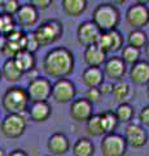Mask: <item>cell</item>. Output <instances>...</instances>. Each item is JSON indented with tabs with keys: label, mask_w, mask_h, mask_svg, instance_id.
<instances>
[{
	"label": "cell",
	"mask_w": 149,
	"mask_h": 156,
	"mask_svg": "<svg viewBox=\"0 0 149 156\" xmlns=\"http://www.w3.org/2000/svg\"><path fill=\"white\" fill-rule=\"evenodd\" d=\"M43 70L51 78H66L74 70V56L66 47H55L43 58Z\"/></svg>",
	"instance_id": "6da1fadb"
},
{
	"label": "cell",
	"mask_w": 149,
	"mask_h": 156,
	"mask_svg": "<svg viewBox=\"0 0 149 156\" xmlns=\"http://www.w3.org/2000/svg\"><path fill=\"white\" fill-rule=\"evenodd\" d=\"M100 31H110L115 30L121 21V14L117 7L110 3L99 4L92 12V20H91Z\"/></svg>",
	"instance_id": "7a4b0ae2"
},
{
	"label": "cell",
	"mask_w": 149,
	"mask_h": 156,
	"mask_svg": "<svg viewBox=\"0 0 149 156\" xmlns=\"http://www.w3.org/2000/svg\"><path fill=\"white\" fill-rule=\"evenodd\" d=\"M29 98L26 89L21 86H12L7 89L2 98V107L7 113L23 115L29 108Z\"/></svg>",
	"instance_id": "3957f363"
},
{
	"label": "cell",
	"mask_w": 149,
	"mask_h": 156,
	"mask_svg": "<svg viewBox=\"0 0 149 156\" xmlns=\"http://www.w3.org/2000/svg\"><path fill=\"white\" fill-rule=\"evenodd\" d=\"M32 33H34V37L39 43V46L46 47L59 41L64 33V27L59 20H48V21L40 23Z\"/></svg>",
	"instance_id": "277c9868"
},
{
	"label": "cell",
	"mask_w": 149,
	"mask_h": 156,
	"mask_svg": "<svg viewBox=\"0 0 149 156\" xmlns=\"http://www.w3.org/2000/svg\"><path fill=\"white\" fill-rule=\"evenodd\" d=\"M27 126V121L23 115L17 113H7L0 122V131L4 136L11 139H16L25 133Z\"/></svg>",
	"instance_id": "5b68a950"
},
{
	"label": "cell",
	"mask_w": 149,
	"mask_h": 156,
	"mask_svg": "<svg viewBox=\"0 0 149 156\" xmlns=\"http://www.w3.org/2000/svg\"><path fill=\"white\" fill-rule=\"evenodd\" d=\"M100 151L103 156H124L127 151V142L121 134H104L100 142Z\"/></svg>",
	"instance_id": "8992f818"
},
{
	"label": "cell",
	"mask_w": 149,
	"mask_h": 156,
	"mask_svg": "<svg viewBox=\"0 0 149 156\" xmlns=\"http://www.w3.org/2000/svg\"><path fill=\"white\" fill-rule=\"evenodd\" d=\"M27 98L30 103H36V101H48L52 92V83L46 77H36L35 80L29 81L27 85Z\"/></svg>",
	"instance_id": "52a82bcc"
},
{
	"label": "cell",
	"mask_w": 149,
	"mask_h": 156,
	"mask_svg": "<svg viewBox=\"0 0 149 156\" xmlns=\"http://www.w3.org/2000/svg\"><path fill=\"white\" fill-rule=\"evenodd\" d=\"M75 86L68 78H59L55 83H52L51 98L59 104L71 103L75 99Z\"/></svg>",
	"instance_id": "ba28073f"
},
{
	"label": "cell",
	"mask_w": 149,
	"mask_h": 156,
	"mask_svg": "<svg viewBox=\"0 0 149 156\" xmlns=\"http://www.w3.org/2000/svg\"><path fill=\"white\" fill-rule=\"evenodd\" d=\"M124 18L132 29H143L149 23V8L141 4H132L127 8Z\"/></svg>",
	"instance_id": "9c48e42d"
},
{
	"label": "cell",
	"mask_w": 149,
	"mask_h": 156,
	"mask_svg": "<svg viewBox=\"0 0 149 156\" xmlns=\"http://www.w3.org/2000/svg\"><path fill=\"white\" fill-rule=\"evenodd\" d=\"M123 42H124V39L122 37V34L115 29V30H110V31H103L100 34L96 44L107 53L109 52L114 53L119 50H122Z\"/></svg>",
	"instance_id": "30bf717a"
},
{
	"label": "cell",
	"mask_w": 149,
	"mask_h": 156,
	"mask_svg": "<svg viewBox=\"0 0 149 156\" xmlns=\"http://www.w3.org/2000/svg\"><path fill=\"white\" fill-rule=\"evenodd\" d=\"M92 115H93V104L90 103L86 98H79V99H74L71 101L69 116L75 122H86Z\"/></svg>",
	"instance_id": "8fae6325"
},
{
	"label": "cell",
	"mask_w": 149,
	"mask_h": 156,
	"mask_svg": "<svg viewBox=\"0 0 149 156\" xmlns=\"http://www.w3.org/2000/svg\"><path fill=\"white\" fill-rule=\"evenodd\" d=\"M126 64L121 57L112 56L107 58V61L103 65V73L105 76V80H109L112 82L123 80V76L126 74Z\"/></svg>",
	"instance_id": "7c38bea8"
},
{
	"label": "cell",
	"mask_w": 149,
	"mask_h": 156,
	"mask_svg": "<svg viewBox=\"0 0 149 156\" xmlns=\"http://www.w3.org/2000/svg\"><path fill=\"white\" fill-rule=\"evenodd\" d=\"M101 31L99 27L95 25L92 21H84L79 23L78 29H76V37H78V42L83 47H87L91 44H96L97 39L100 37Z\"/></svg>",
	"instance_id": "4fadbf2b"
},
{
	"label": "cell",
	"mask_w": 149,
	"mask_h": 156,
	"mask_svg": "<svg viewBox=\"0 0 149 156\" xmlns=\"http://www.w3.org/2000/svg\"><path fill=\"white\" fill-rule=\"evenodd\" d=\"M124 139L127 142V146H131L134 148H141L148 142L147 130L141 125L128 124L124 129Z\"/></svg>",
	"instance_id": "5bb4252c"
},
{
	"label": "cell",
	"mask_w": 149,
	"mask_h": 156,
	"mask_svg": "<svg viewBox=\"0 0 149 156\" xmlns=\"http://www.w3.org/2000/svg\"><path fill=\"white\" fill-rule=\"evenodd\" d=\"M38 18H39V11L35 7H32L30 3L20 5V9L14 14L16 23L20 27L34 26L38 22Z\"/></svg>",
	"instance_id": "9a60e30c"
},
{
	"label": "cell",
	"mask_w": 149,
	"mask_h": 156,
	"mask_svg": "<svg viewBox=\"0 0 149 156\" xmlns=\"http://www.w3.org/2000/svg\"><path fill=\"white\" fill-rule=\"evenodd\" d=\"M47 148L52 155L61 156V155H65L70 150V142L65 134L55 133L49 136V139H48Z\"/></svg>",
	"instance_id": "2e32d148"
},
{
	"label": "cell",
	"mask_w": 149,
	"mask_h": 156,
	"mask_svg": "<svg viewBox=\"0 0 149 156\" xmlns=\"http://www.w3.org/2000/svg\"><path fill=\"white\" fill-rule=\"evenodd\" d=\"M27 113L31 121L34 122H44L49 119L52 113V107L48 101H36V103H30L27 108Z\"/></svg>",
	"instance_id": "e0dca14e"
},
{
	"label": "cell",
	"mask_w": 149,
	"mask_h": 156,
	"mask_svg": "<svg viewBox=\"0 0 149 156\" xmlns=\"http://www.w3.org/2000/svg\"><path fill=\"white\" fill-rule=\"evenodd\" d=\"M130 81L135 85L143 86L149 83V62L139 60L130 68Z\"/></svg>",
	"instance_id": "ac0fdd59"
},
{
	"label": "cell",
	"mask_w": 149,
	"mask_h": 156,
	"mask_svg": "<svg viewBox=\"0 0 149 156\" xmlns=\"http://www.w3.org/2000/svg\"><path fill=\"white\" fill-rule=\"evenodd\" d=\"M107 55L108 53L104 50H101L97 44H91L87 46L84 50L83 57H84V62L88 66H99L101 68L104 65V62L107 61Z\"/></svg>",
	"instance_id": "d6986e66"
},
{
	"label": "cell",
	"mask_w": 149,
	"mask_h": 156,
	"mask_svg": "<svg viewBox=\"0 0 149 156\" xmlns=\"http://www.w3.org/2000/svg\"><path fill=\"white\" fill-rule=\"evenodd\" d=\"M82 81L87 86V89H90V87H99L105 81V76L101 68L87 66L82 73Z\"/></svg>",
	"instance_id": "ffe728a7"
},
{
	"label": "cell",
	"mask_w": 149,
	"mask_h": 156,
	"mask_svg": "<svg viewBox=\"0 0 149 156\" xmlns=\"http://www.w3.org/2000/svg\"><path fill=\"white\" fill-rule=\"evenodd\" d=\"M0 69H2L3 78H5L8 82H11V83H14V82L20 81L23 77V73L21 72L20 68L17 66L14 58H7Z\"/></svg>",
	"instance_id": "44dd1931"
},
{
	"label": "cell",
	"mask_w": 149,
	"mask_h": 156,
	"mask_svg": "<svg viewBox=\"0 0 149 156\" xmlns=\"http://www.w3.org/2000/svg\"><path fill=\"white\" fill-rule=\"evenodd\" d=\"M16 61L17 66L21 69V72L25 74L26 72L34 69L36 65V60H35V53H31L26 50H21L20 52L16 55V57H13Z\"/></svg>",
	"instance_id": "7402d4cb"
},
{
	"label": "cell",
	"mask_w": 149,
	"mask_h": 156,
	"mask_svg": "<svg viewBox=\"0 0 149 156\" xmlns=\"http://www.w3.org/2000/svg\"><path fill=\"white\" fill-rule=\"evenodd\" d=\"M62 11L69 17H79L87 8V0H62Z\"/></svg>",
	"instance_id": "603a6c76"
},
{
	"label": "cell",
	"mask_w": 149,
	"mask_h": 156,
	"mask_svg": "<svg viewBox=\"0 0 149 156\" xmlns=\"http://www.w3.org/2000/svg\"><path fill=\"white\" fill-rule=\"evenodd\" d=\"M74 156H93L95 154V144L90 138L82 136L75 140L71 147Z\"/></svg>",
	"instance_id": "cb8c5ba5"
},
{
	"label": "cell",
	"mask_w": 149,
	"mask_h": 156,
	"mask_svg": "<svg viewBox=\"0 0 149 156\" xmlns=\"http://www.w3.org/2000/svg\"><path fill=\"white\" fill-rule=\"evenodd\" d=\"M147 43H148V37H147V33L143 29H134L132 31L128 33V35H127L128 46H132L135 48L141 50V48L145 47Z\"/></svg>",
	"instance_id": "d4e9b609"
},
{
	"label": "cell",
	"mask_w": 149,
	"mask_h": 156,
	"mask_svg": "<svg viewBox=\"0 0 149 156\" xmlns=\"http://www.w3.org/2000/svg\"><path fill=\"white\" fill-rule=\"evenodd\" d=\"M100 120H101V126H103V130L105 134H109V133H114L115 129L118 126V120H117V116L113 111H107V112H103L100 115Z\"/></svg>",
	"instance_id": "484cf974"
},
{
	"label": "cell",
	"mask_w": 149,
	"mask_h": 156,
	"mask_svg": "<svg viewBox=\"0 0 149 156\" xmlns=\"http://www.w3.org/2000/svg\"><path fill=\"white\" fill-rule=\"evenodd\" d=\"M115 116H117L118 122H130L132 120L134 115H135V111H134V107L127 103V101H122L121 104L117 107V109L114 111Z\"/></svg>",
	"instance_id": "4316f807"
},
{
	"label": "cell",
	"mask_w": 149,
	"mask_h": 156,
	"mask_svg": "<svg viewBox=\"0 0 149 156\" xmlns=\"http://www.w3.org/2000/svg\"><path fill=\"white\" fill-rule=\"evenodd\" d=\"M130 92H131V89H130V85L127 83L126 81L119 80V81H115L113 83L112 94H113L115 100L124 101L127 99V96L130 95Z\"/></svg>",
	"instance_id": "83f0119b"
},
{
	"label": "cell",
	"mask_w": 149,
	"mask_h": 156,
	"mask_svg": "<svg viewBox=\"0 0 149 156\" xmlns=\"http://www.w3.org/2000/svg\"><path fill=\"white\" fill-rule=\"evenodd\" d=\"M86 130H87V133L91 136H101L105 134L103 130V126H101L100 115H92L86 121Z\"/></svg>",
	"instance_id": "f1b7e54d"
},
{
	"label": "cell",
	"mask_w": 149,
	"mask_h": 156,
	"mask_svg": "<svg viewBox=\"0 0 149 156\" xmlns=\"http://www.w3.org/2000/svg\"><path fill=\"white\" fill-rule=\"evenodd\" d=\"M140 50L139 48H135L132 46H124L122 47V55H121V58L124 61L126 65H134L140 60Z\"/></svg>",
	"instance_id": "f546056e"
},
{
	"label": "cell",
	"mask_w": 149,
	"mask_h": 156,
	"mask_svg": "<svg viewBox=\"0 0 149 156\" xmlns=\"http://www.w3.org/2000/svg\"><path fill=\"white\" fill-rule=\"evenodd\" d=\"M14 27H17L14 17L5 13H0V34L7 37Z\"/></svg>",
	"instance_id": "4dcf8cb0"
},
{
	"label": "cell",
	"mask_w": 149,
	"mask_h": 156,
	"mask_svg": "<svg viewBox=\"0 0 149 156\" xmlns=\"http://www.w3.org/2000/svg\"><path fill=\"white\" fill-rule=\"evenodd\" d=\"M39 43L34 37V33H29L25 35V39H23V44H22V50H26L31 53H35L38 50H39Z\"/></svg>",
	"instance_id": "1f68e13d"
},
{
	"label": "cell",
	"mask_w": 149,
	"mask_h": 156,
	"mask_svg": "<svg viewBox=\"0 0 149 156\" xmlns=\"http://www.w3.org/2000/svg\"><path fill=\"white\" fill-rule=\"evenodd\" d=\"M22 50L21 44H18V43L16 42H11V41H7L5 42V46H4V48L2 50V53L4 56H5L7 58H13L16 57V55L18 52H20Z\"/></svg>",
	"instance_id": "d6a6232c"
},
{
	"label": "cell",
	"mask_w": 149,
	"mask_h": 156,
	"mask_svg": "<svg viewBox=\"0 0 149 156\" xmlns=\"http://www.w3.org/2000/svg\"><path fill=\"white\" fill-rule=\"evenodd\" d=\"M2 9H3V13L14 17V14L20 9V3H18V0H7V2L3 4Z\"/></svg>",
	"instance_id": "836d02e7"
},
{
	"label": "cell",
	"mask_w": 149,
	"mask_h": 156,
	"mask_svg": "<svg viewBox=\"0 0 149 156\" xmlns=\"http://www.w3.org/2000/svg\"><path fill=\"white\" fill-rule=\"evenodd\" d=\"M84 98L90 101V103L96 104L100 101V99H101V92H100L99 87H90V89H87V91H86Z\"/></svg>",
	"instance_id": "e575fe53"
},
{
	"label": "cell",
	"mask_w": 149,
	"mask_h": 156,
	"mask_svg": "<svg viewBox=\"0 0 149 156\" xmlns=\"http://www.w3.org/2000/svg\"><path fill=\"white\" fill-rule=\"evenodd\" d=\"M32 7H35L38 11H46L51 7L53 0H29Z\"/></svg>",
	"instance_id": "d590c367"
},
{
	"label": "cell",
	"mask_w": 149,
	"mask_h": 156,
	"mask_svg": "<svg viewBox=\"0 0 149 156\" xmlns=\"http://www.w3.org/2000/svg\"><path fill=\"white\" fill-rule=\"evenodd\" d=\"M139 121L143 126H149V105L143 107L139 113Z\"/></svg>",
	"instance_id": "8d00e7d4"
},
{
	"label": "cell",
	"mask_w": 149,
	"mask_h": 156,
	"mask_svg": "<svg viewBox=\"0 0 149 156\" xmlns=\"http://www.w3.org/2000/svg\"><path fill=\"white\" fill-rule=\"evenodd\" d=\"M112 89H113V82H103L101 85L99 86V90L101 92V95H108V94H112Z\"/></svg>",
	"instance_id": "74e56055"
},
{
	"label": "cell",
	"mask_w": 149,
	"mask_h": 156,
	"mask_svg": "<svg viewBox=\"0 0 149 156\" xmlns=\"http://www.w3.org/2000/svg\"><path fill=\"white\" fill-rule=\"evenodd\" d=\"M23 76H26L27 78H29V81H32V80H35L36 77H39V73H38V70H36V68H34V69H31V70H29V72H26Z\"/></svg>",
	"instance_id": "f35d334b"
},
{
	"label": "cell",
	"mask_w": 149,
	"mask_h": 156,
	"mask_svg": "<svg viewBox=\"0 0 149 156\" xmlns=\"http://www.w3.org/2000/svg\"><path fill=\"white\" fill-rule=\"evenodd\" d=\"M7 156H27V154L23 150H14L12 152H9V155Z\"/></svg>",
	"instance_id": "ab89813d"
},
{
	"label": "cell",
	"mask_w": 149,
	"mask_h": 156,
	"mask_svg": "<svg viewBox=\"0 0 149 156\" xmlns=\"http://www.w3.org/2000/svg\"><path fill=\"white\" fill-rule=\"evenodd\" d=\"M5 42H7V38H5V35H3V34H0V52H2V50L4 48V46H5Z\"/></svg>",
	"instance_id": "60d3db41"
},
{
	"label": "cell",
	"mask_w": 149,
	"mask_h": 156,
	"mask_svg": "<svg viewBox=\"0 0 149 156\" xmlns=\"http://www.w3.org/2000/svg\"><path fill=\"white\" fill-rule=\"evenodd\" d=\"M135 4H141V5H148L149 4V0H134Z\"/></svg>",
	"instance_id": "b9f144b4"
},
{
	"label": "cell",
	"mask_w": 149,
	"mask_h": 156,
	"mask_svg": "<svg viewBox=\"0 0 149 156\" xmlns=\"http://www.w3.org/2000/svg\"><path fill=\"white\" fill-rule=\"evenodd\" d=\"M110 4H113V5H119V4H123L126 0H109Z\"/></svg>",
	"instance_id": "7bdbcfd3"
},
{
	"label": "cell",
	"mask_w": 149,
	"mask_h": 156,
	"mask_svg": "<svg viewBox=\"0 0 149 156\" xmlns=\"http://www.w3.org/2000/svg\"><path fill=\"white\" fill-rule=\"evenodd\" d=\"M144 53H145V56L149 58V42L145 44V47H144Z\"/></svg>",
	"instance_id": "ee69618b"
},
{
	"label": "cell",
	"mask_w": 149,
	"mask_h": 156,
	"mask_svg": "<svg viewBox=\"0 0 149 156\" xmlns=\"http://www.w3.org/2000/svg\"><path fill=\"white\" fill-rule=\"evenodd\" d=\"M0 156H7L5 151H4V148H2V147H0Z\"/></svg>",
	"instance_id": "f6af8a7d"
},
{
	"label": "cell",
	"mask_w": 149,
	"mask_h": 156,
	"mask_svg": "<svg viewBox=\"0 0 149 156\" xmlns=\"http://www.w3.org/2000/svg\"><path fill=\"white\" fill-rule=\"evenodd\" d=\"M5 2H7V0H0V8H2V7H3V4H4V3H5Z\"/></svg>",
	"instance_id": "bcb514c9"
},
{
	"label": "cell",
	"mask_w": 149,
	"mask_h": 156,
	"mask_svg": "<svg viewBox=\"0 0 149 156\" xmlns=\"http://www.w3.org/2000/svg\"><path fill=\"white\" fill-rule=\"evenodd\" d=\"M147 95H148V98H149V83L147 85Z\"/></svg>",
	"instance_id": "7dc6e473"
},
{
	"label": "cell",
	"mask_w": 149,
	"mask_h": 156,
	"mask_svg": "<svg viewBox=\"0 0 149 156\" xmlns=\"http://www.w3.org/2000/svg\"><path fill=\"white\" fill-rule=\"evenodd\" d=\"M2 78H3V76H2V69H0V82H2Z\"/></svg>",
	"instance_id": "c3c4849f"
}]
</instances>
